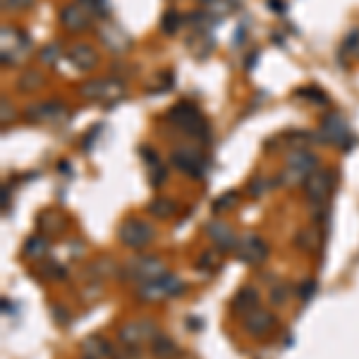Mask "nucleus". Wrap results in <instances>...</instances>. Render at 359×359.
<instances>
[{
  "label": "nucleus",
  "mask_w": 359,
  "mask_h": 359,
  "mask_svg": "<svg viewBox=\"0 0 359 359\" xmlns=\"http://www.w3.org/2000/svg\"><path fill=\"white\" fill-rule=\"evenodd\" d=\"M184 290V283L180 281L177 276L173 273H166L163 278H158L154 283H141L137 288V297L141 302H161L166 297H177L180 292Z\"/></svg>",
  "instance_id": "nucleus-1"
},
{
  "label": "nucleus",
  "mask_w": 359,
  "mask_h": 359,
  "mask_svg": "<svg viewBox=\"0 0 359 359\" xmlns=\"http://www.w3.org/2000/svg\"><path fill=\"white\" fill-rule=\"evenodd\" d=\"M168 120H170L175 128H180L182 132H187V134H194V137H199L206 130L204 115L199 113L197 105L187 103V101L173 105V108L168 110Z\"/></svg>",
  "instance_id": "nucleus-2"
},
{
  "label": "nucleus",
  "mask_w": 359,
  "mask_h": 359,
  "mask_svg": "<svg viewBox=\"0 0 359 359\" xmlns=\"http://www.w3.org/2000/svg\"><path fill=\"white\" fill-rule=\"evenodd\" d=\"M168 273L166 263L156 256H137L125 266V276L130 281H137V283H154L158 278H163Z\"/></svg>",
  "instance_id": "nucleus-3"
},
{
  "label": "nucleus",
  "mask_w": 359,
  "mask_h": 359,
  "mask_svg": "<svg viewBox=\"0 0 359 359\" xmlns=\"http://www.w3.org/2000/svg\"><path fill=\"white\" fill-rule=\"evenodd\" d=\"M154 235H156L154 225H151L149 220H141V218H128L118 230L120 242H123L125 247H130V249H141V247L151 245Z\"/></svg>",
  "instance_id": "nucleus-4"
},
{
  "label": "nucleus",
  "mask_w": 359,
  "mask_h": 359,
  "mask_svg": "<svg viewBox=\"0 0 359 359\" xmlns=\"http://www.w3.org/2000/svg\"><path fill=\"white\" fill-rule=\"evenodd\" d=\"M161 333L158 326L151 319H137V321H128L125 326H120V340L125 342L128 347H141L146 342H154V338Z\"/></svg>",
  "instance_id": "nucleus-5"
},
{
  "label": "nucleus",
  "mask_w": 359,
  "mask_h": 359,
  "mask_svg": "<svg viewBox=\"0 0 359 359\" xmlns=\"http://www.w3.org/2000/svg\"><path fill=\"white\" fill-rule=\"evenodd\" d=\"M235 254L242 263H247V266H259V263L266 261L268 245L263 242V237L249 232V235L240 237V242H237V247H235Z\"/></svg>",
  "instance_id": "nucleus-6"
},
{
  "label": "nucleus",
  "mask_w": 359,
  "mask_h": 359,
  "mask_svg": "<svg viewBox=\"0 0 359 359\" xmlns=\"http://www.w3.org/2000/svg\"><path fill=\"white\" fill-rule=\"evenodd\" d=\"M331 189H333V173L331 170H319L316 168L311 175L304 180V194L311 204H324L329 199Z\"/></svg>",
  "instance_id": "nucleus-7"
},
{
  "label": "nucleus",
  "mask_w": 359,
  "mask_h": 359,
  "mask_svg": "<svg viewBox=\"0 0 359 359\" xmlns=\"http://www.w3.org/2000/svg\"><path fill=\"white\" fill-rule=\"evenodd\" d=\"M316 168H319L316 156H311L309 151H295V154L288 156V168L283 173V180H307Z\"/></svg>",
  "instance_id": "nucleus-8"
},
{
  "label": "nucleus",
  "mask_w": 359,
  "mask_h": 359,
  "mask_svg": "<svg viewBox=\"0 0 359 359\" xmlns=\"http://www.w3.org/2000/svg\"><path fill=\"white\" fill-rule=\"evenodd\" d=\"M321 139H324V144H342L347 149V141H350V132H347V125L345 120L340 118V115L331 113L324 118V123H321Z\"/></svg>",
  "instance_id": "nucleus-9"
},
{
  "label": "nucleus",
  "mask_w": 359,
  "mask_h": 359,
  "mask_svg": "<svg viewBox=\"0 0 359 359\" xmlns=\"http://www.w3.org/2000/svg\"><path fill=\"white\" fill-rule=\"evenodd\" d=\"M206 237H209L211 242H213L216 247H218L220 252H230L237 247V242H240V237L235 235V230L230 228L225 220H211L209 225H206Z\"/></svg>",
  "instance_id": "nucleus-10"
},
{
  "label": "nucleus",
  "mask_w": 359,
  "mask_h": 359,
  "mask_svg": "<svg viewBox=\"0 0 359 359\" xmlns=\"http://www.w3.org/2000/svg\"><path fill=\"white\" fill-rule=\"evenodd\" d=\"M170 158H173V166L180 168L182 173H187V175H192V177L204 175V158H202L199 151H194V149H175Z\"/></svg>",
  "instance_id": "nucleus-11"
},
{
  "label": "nucleus",
  "mask_w": 359,
  "mask_h": 359,
  "mask_svg": "<svg viewBox=\"0 0 359 359\" xmlns=\"http://www.w3.org/2000/svg\"><path fill=\"white\" fill-rule=\"evenodd\" d=\"M242 324H245V331L252 335H266L268 331L276 326V316L271 314L268 309H254L249 314L242 316Z\"/></svg>",
  "instance_id": "nucleus-12"
},
{
  "label": "nucleus",
  "mask_w": 359,
  "mask_h": 359,
  "mask_svg": "<svg viewBox=\"0 0 359 359\" xmlns=\"http://www.w3.org/2000/svg\"><path fill=\"white\" fill-rule=\"evenodd\" d=\"M60 22L70 31H84V29H89V24H91V15H89L79 3L65 5V8L60 10Z\"/></svg>",
  "instance_id": "nucleus-13"
},
{
  "label": "nucleus",
  "mask_w": 359,
  "mask_h": 359,
  "mask_svg": "<svg viewBox=\"0 0 359 359\" xmlns=\"http://www.w3.org/2000/svg\"><path fill=\"white\" fill-rule=\"evenodd\" d=\"M79 350H82V355L89 359H113L115 357L113 345H110L103 335H89L87 340H82Z\"/></svg>",
  "instance_id": "nucleus-14"
},
{
  "label": "nucleus",
  "mask_w": 359,
  "mask_h": 359,
  "mask_svg": "<svg viewBox=\"0 0 359 359\" xmlns=\"http://www.w3.org/2000/svg\"><path fill=\"white\" fill-rule=\"evenodd\" d=\"M67 58H70V62L77 70H94L98 65V53L89 44H75L67 51Z\"/></svg>",
  "instance_id": "nucleus-15"
},
{
  "label": "nucleus",
  "mask_w": 359,
  "mask_h": 359,
  "mask_svg": "<svg viewBox=\"0 0 359 359\" xmlns=\"http://www.w3.org/2000/svg\"><path fill=\"white\" fill-rule=\"evenodd\" d=\"M26 120H34V123H49V120H58L60 115H65L58 101H44V103H34L31 108H26Z\"/></svg>",
  "instance_id": "nucleus-16"
},
{
  "label": "nucleus",
  "mask_w": 359,
  "mask_h": 359,
  "mask_svg": "<svg viewBox=\"0 0 359 359\" xmlns=\"http://www.w3.org/2000/svg\"><path fill=\"white\" fill-rule=\"evenodd\" d=\"M123 94L118 82H105V79H96V82H89L82 89V96L87 98H118Z\"/></svg>",
  "instance_id": "nucleus-17"
},
{
  "label": "nucleus",
  "mask_w": 359,
  "mask_h": 359,
  "mask_svg": "<svg viewBox=\"0 0 359 359\" xmlns=\"http://www.w3.org/2000/svg\"><path fill=\"white\" fill-rule=\"evenodd\" d=\"M256 307H259V290L252 288V285H245V288L235 295V299H232V311H237V314L242 316L254 311Z\"/></svg>",
  "instance_id": "nucleus-18"
},
{
  "label": "nucleus",
  "mask_w": 359,
  "mask_h": 359,
  "mask_svg": "<svg viewBox=\"0 0 359 359\" xmlns=\"http://www.w3.org/2000/svg\"><path fill=\"white\" fill-rule=\"evenodd\" d=\"M151 352H154L156 359H175L180 355L175 340L166 333H158L154 338V342H151Z\"/></svg>",
  "instance_id": "nucleus-19"
},
{
  "label": "nucleus",
  "mask_w": 359,
  "mask_h": 359,
  "mask_svg": "<svg viewBox=\"0 0 359 359\" xmlns=\"http://www.w3.org/2000/svg\"><path fill=\"white\" fill-rule=\"evenodd\" d=\"M49 249H51L49 240H46V237H41V235L29 237V240H26V245H24V254L29 256V259H44L46 254H49Z\"/></svg>",
  "instance_id": "nucleus-20"
},
{
  "label": "nucleus",
  "mask_w": 359,
  "mask_h": 359,
  "mask_svg": "<svg viewBox=\"0 0 359 359\" xmlns=\"http://www.w3.org/2000/svg\"><path fill=\"white\" fill-rule=\"evenodd\" d=\"M177 211V206L173 199H154V202L149 204V213L156 216V218H170L173 213Z\"/></svg>",
  "instance_id": "nucleus-21"
},
{
  "label": "nucleus",
  "mask_w": 359,
  "mask_h": 359,
  "mask_svg": "<svg viewBox=\"0 0 359 359\" xmlns=\"http://www.w3.org/2000/svg\"><path fill=\"white\" fill-rule=\"evenodd\" d=\"M204 10L213 17H225V15L232 12V0H202Z\"/></svg>",
  "instance_id": "nucleus-22"
},
{
  "label": "nucleus",
  "mask_w": 359,
  "mask_h": 359,
  "mask_svg": "<svg viewBox=\"0 0 359 359\" xmlns=\"http://www.w3.org/2000/svg\"><path fill=\"white\" fill-rule=\"evenodd\" d=\"M39 228L49 230V235H55V232H62V228H65V220H62L60 216H55V213H44L39 218Z\"/></svg>",
  "instance_id": "nucleus-23"
},
{
  "label": "nucleus",
  "mask_w": 359,
  "mask_h": 359,
  "mask_svg": "<svg viewBox=\"0 0 359 359\" xmlns=\"http://www.w3.org/2000/svg\"><path fill=\"white\" fill-rule=\"evenodd\" d=\"M180 26H182V17H180V15L177 12H173V10H170V12H166V15H163V19H161V29L163 31H166V34H175V31L180 29Z\"/></svg>",
  "instance_id": "nucleus-24"
},
{
  "label": "nucleus",
  "mask_w": 359,
  "mask_h": 359,
  "mask_svg": "<svg viewBox=\"0 0 359 359\" xmlns=\"http://www.w3.org/2000/svg\"><path fill=\"white\" fill-rule=\"evenodd\" d=\"M235 204H237V192H225L223 197H218L213 202V213H225V211H230Z\"/></svg>",
  "instance_id": "nucleus-25"
},
{
  "label": "nucleus",
  "mask_w": 359,
  "mask_h": 359,
  "mask_svg": "<svg viewBox=\"0 0 359 359\" xmlns=\"http://www.w3.org/2000/svg\"><path fill=\"white\" fill-rule=\"evenodd\" d=\"M288 299H290V288H288V285H285V283L273 285V288H271V302L278 304V307H283Z\"/></svg>",
  "instance_id": "nucleus-26"
},
{
  "label": "nucleus",
  "mask_w": 359,
  "mask_h": 359,
  "mask_svg": "<svg viewBox=\"0 0 359 359\" xmlns=\"http://www.w3.org/2000/svg\"><path fill=\"white\" fill-rule=\"evenodd\" d=\"M41 84V75H36V72H29V75H24L19 79V89L22 91H29V89H36Z\"/></svg>",
  "instance_id": "nucleus-27"
},
{
  "label": "nucleus",
  "mask_w": 359,
  "mask_h": 359,
  "mask_svg": "<svg viewBox=\"0 0 359 359\" xmlns=\"http://www.w3.org/2000/svg\"><path fill=\"white\" fill-rule=\"evenodd\" d=\"M314 292H316V283L314 281H307L302 285V288H299V299H302V302H309L311 297H314Z\"/></svg>",
  "instance_id": "nucleus-28"
},
{
  "label": "nucleus",
  "mask_w": 359,
  "mask_h": 359,
  "mask_svg": "<svg viewBox=\"0 0 359 359\" xmlns=\"http://www.w3.org/2000/svg\"><path fill=\"white\" fill-rule=\"evenodd\" d=\"M58 53H60V51H58V46H55V44L46 46V49L41 51V60H44V62H49V65H51V62H55Z\"/></svg>",
  "instance_id": "nucleus-29"
},
{
  "label": "nucleus",
  "mask_w": 359,
  "mask_h": 359,
  "mask_svg": "<svg viewBox=\"0 0 359 359\" xmlns=\"http://www.w3.org/2000/svg\"><path fill=\"white\" fill-rule=\"evenodd\" d=\"M31 3H34V0H3V8L5 10H24V8H29Z\"/></svg>",
  "instance_id": "nucleus-30"
},
{
  "label": "nucleus",
  "mask_w": 359,
  "mask_h": 359,
  "mask_svg": "<svg viewBox=\"0 0 359 359\" xmlns=\"http://www.w3.org/2000/svg\"><path fill=\"white\" fill-rule=\"evenodd\" d=\"M213 263H216V256H213V254H204L202 259H199L197 266H199V268H211Z\"/></svg>",
  "instance_id": "nucleus-31"
},
{
  "label": "nucleus",
  "mask_w": 359,
  "mask_h": 359,
  "mask_svg": "<svg viewBox=\"0 0 359 359\" xmlns=\"http://www.w3.org/2000/svg\"><path fill=\"white\" fill-rule=\"evenodd\" d=\"M268 3L273 5V8H271L273 12H283V10H285V8H283V0H268Z\"/></svg>",
  "instance_id": "nucleus-32"
},
{
  "label": "nucleus",
  "mask_w": 359,
  "mask_h": 359,
  "mask_svg": "<svg viewBox=\"0 0 359 359\" xmlns=\"http://www.w3.org/2000/svg\"><path fill=\"white\" fill-rule=\"evenodd\" d=\"M8 115L12 118V108H8V101H3V120H8Z\"/></svg>",
  "instance_id": "nucleus-33"
},
{
  "label": "nucleus",
  "mask_w": 359,
  "mask_h": 359,
  "mask_svg": "<svg viewBox=\"0 0 359 359\" xmlns=\"http://www.w3.org/2000/svg\"><path fill=\"white\" fill-rule=\"evenodd\" d=\"M84 359H89V357H84Z\"/></svg>",
  "instance_id": "nucleus-34"
}]
</instances>
